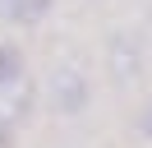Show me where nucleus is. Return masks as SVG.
Segmentation results:
<instances>
[{
  "mask_svg": "<svg viewBox=\"0 0 152 148\" xmlns=\"http://www.w3.org/2000/svg\"><path fill=\"white\" fill-rule=\"evenodd\" d=\"M92 102V83L78 65H56L51 70V107L60 116H83Z\"/></svg>",
  "mask_w": 152,
  "mask_h": 148,
  "instance_id": "1",
  "label": "nucleus"
},
{
  "mask_svg": "<svg viewBox=\"0 0 152 148\" xmlns=\"http://www.w3.org/2000/svg\"><path fill=\"white\" fill-rule=\"evenodd\" d=\"M106 65H111L115 83L138 79V70H143V51H138V42H134V33H111V42H106Z\"/></svg>",
  "mask_w": 152,
  "mask_h": 148,
  "instance_id": "2",
  "label": "nucleus"
},
{
  "mask_svg": "<svg viewBox=\"0 0 152 148\" xmlns=\"http://www.w3.org/2000/svg\"><path fill=\"white\" fill-rule=\"evenodd\" d=\"M28 79V70H23V51L14 42H0V92L14 88V83Z\"/></svg>",
  "mask_w": 152,
  "mask_h": 148,
  "instance_id": "3",
  "label": "nucleus"
},
{
  "mask_svg": "<svg viewBox=\"0 0 152 148\" xmlns=\"http://www.w3.org/2000/svg\"><path fill=\"white\" fill-rule=\"evenodd\" d=\"M51 5H56V0H19V9H14V23H23V28L42 23V18L51 14Z\"/></svg>",
  "mask_w": 152,
  "mask_h": 148,
  "instance_id": "4",
  "label": "nucleus"
},
{
  "mask_svg": "<svg viewBox=\"0 0 152 148\" xmlns=\"http://www.w3.org/2000/svg\"><path fill=\"white\" fill-rule=\"evenodd\" d=\"M14 134H19V125L10 116H0V148H14Z\"/></svg>",
  "mask_w": 152,
  "mask_h": 148,
  "instance_id": "5",
  "label": "nucleus"
},
{
  "mask_svg": "<svg viewBox=\"0 0 152 148\" xmlns=\"http://www.w3.org/2000/svg\"><path fill=\"white\" fill-rule=\"evenodd\" d=\"M14 9H19V0H0V18L5 23H14Z\"/></svg>",
  "mask_w": 152,
  "mask_h": 148,
  "instance_id": "6",
  "label": "nucleus"
},
{
  "mask_svg": "<svg viewBox=\"0 0 152 148\" xmlns=\"http://www.w3.org/2000/svg\"><path fill=\"white\" fill-rule=\"evenodd\" d=\"M138 130H143V134L152 139V107H143V116H138Z\"/></svg>",
  "mask_w": 152,
  "mask_h": 148,
  "instance_id": "7",
  "label": "nucleus"
}]
</instances>
